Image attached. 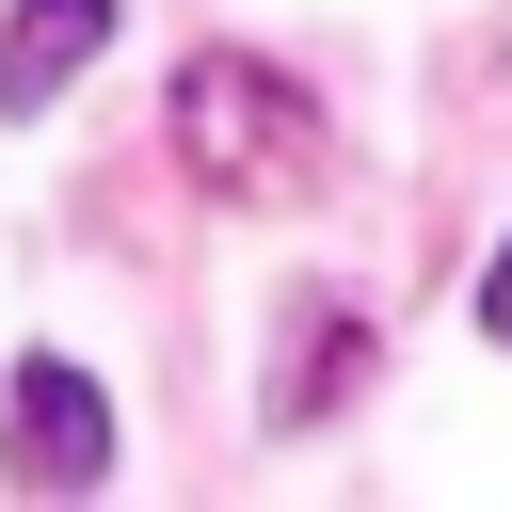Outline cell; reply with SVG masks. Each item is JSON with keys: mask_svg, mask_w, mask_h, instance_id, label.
<instances>
[{"mask_svg": "<svg viewBox=\"0 0 512 512\" xmlns=\"http://www.w3.org/2000/svg\"><path fill=\"white\" fill-rule=\"evenodd\" d=\"M96 48H112V0H16L0 16V128H32Z\"/></svg>", "mask_w": 512, "mask_h": 512, "instance_id": "3957f363", "label": "cell"}, {"mask_svg": "<svg viewBox=\"0 0 512 512\" xmlns=\"http://www.w3.org/2000/svg\"><path fill=\"white\" fill-rule=\"evenodd\" d=\"M480 336L512 352V240H496V272H480Z\"/></svg>", "mask_w": 512, "mask_h": 512, "instance_id": "5b68a950", "label": "cell"}, {"mask_svg": "<svg viewBox=\"0 0 512 512\" xmlns=\"http://www.w3.org/2000/svg\"><path fill=\"white\" fill-rule=\"evenodd\" d=\"M176 160L208 176V192H304L320 176V96L304 80H272L256 48H192L176 64Z\"/></svg>", "mask_w": 512, "mask_h": 512, "instance_id": "6da1fadb", "label": "cell"}, {"mask_svg": "<svg viewBox=\"0 0 512 512\" xmlns=\"http://www.w3.org/2000/svg\"><path fill=\"white\" fill-rule=\"evenodd\" d=\"M368 368V336L352 320H288V352H272V432H304V416H336V384Z\"/></svg>", "mask_w": 512, "mask_h": 512, "instance_id": "277c9868", "label": "cell"}, {"mask_svg": "<svg viewBox=\"0 0 512 512\" xmlns=\"http://www.w3.org/2000/svg\"><path fill=\"white\" fill-rule=\"evenodd\" d=\"M0 480H16V496H80V480H112V416H96V368H64V352H32V368H16V416H0Z\"/></svg>", "mask_w": 512, "mask_h": 512, "instance_id": "7a4b0ae2", "label": "cell"}]
</instances>
